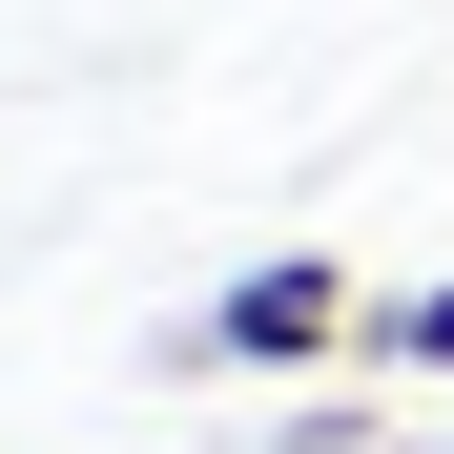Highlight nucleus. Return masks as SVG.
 Instances as JSON below:
<instances>
[{
	"label": "nucleus",
	"instance_id": "2",
	"mask_svg": "<svg viewBox=\"0 0 454 454\" xmlns=\"http://www.w3.org/2000/svg\"><path fill=\"white\" fill-rule=\"evenodd\" d=\"M372 372H454V289H393L372 310Z\"/></svg>",
	"mask_w": 454,
	"mask_h": 454
},
{
	"label": "nucleus",
	"instance_id": "1",
	"mask_svg": "<svg viewBox=\"0 0 454 454\" xmlns=\"http://www.w3.org/2000/svg\"><path fill=\"white\" fill-rule=\"evenodd\" d=\"M351 331H372V289L331 248H269V269H227L207 310H186V372H331Z\"/></svg>",
	"mask_w": 454,
	"mask_h": 454
},
{
	"label": "nucleus",
	"instance_id": "3",
	"mask_svg": "<svg viewBox=\"0 0 454 454\" xmlns=\"http://www.w3.org/2000/svg\"><path fill=\"white\" fill-rule=\"evenodd\" d=\"M372 454H454V434H372Z\"/></svg>",
	"mask_w": 454,
	"mask_h": 454
}]
</instances>
